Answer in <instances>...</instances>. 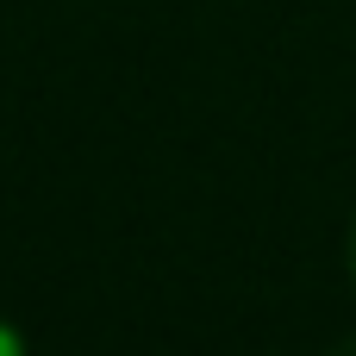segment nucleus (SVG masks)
<instances>
[{"label": "nucleus", "instance_id": "f257e3e1", "mask_svg": "<svg viewBox=\"0 0 356 356\" xmlns=\"http://www.w3.org/2000/svg\"><path fill=\"white\" fill-rule=\"evenodd\" d=\"M0 356H31V350H25V338H19L6 319H0Z\"/></svg>", "mask_w": 356, "mask_h": 356}, {"label": "nucleus", "instance_id": "f03ea898", "mask_svg": "<svg viewBox=\"0 0 356 356\" xmlns=\"http://www.w3.org/2000/svg\"><path fill=\"white\" fill-rule=\"evenodd\" d=\"M325 356H356V332H350V338H344V344H332V350H325Z\"/></svg>", "mask_w": 356, "mask_h": 356}, {"label": "nucleus", "instance_id": "7ed1b4c3", "mask_svg": "<svg viewBox=\"0 0 356 356\" xmlns=\"http://www.w3.org/2000/svg\"><path fill=\"white\" fill-rule=\"evenodd\" d=\"M350 282H356V232H350Z\"/></svg>", "mask_w": 356, "mask_h": 356}]
</instances>
